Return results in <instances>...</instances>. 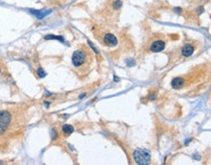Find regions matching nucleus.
<instances>
[{"instance_id": "6", "label": "nucleus", "mask_w": 211, "mask_h": 165, "mask_svg": "<svg viewBox=\"0 0 211 165\" xmlns=\"http://www.w3.org/2000/svg\"><path fill=\"white\" fill-rule=\"evenodd\" d=\"M181 51H182V55H183L184 57H190V56H192L193 53H194L195 48L192 44H186V45L182 48Z\"/></svg>"}, {"instance_id": "8", "label": "nucleus", "mask_w": 211, "mask_h": 165, "mask_svg": "<svg viewBox=\"0 0 211 165\" xmlns=\"http://www.w3.org/2000/svg\"><path fill=\"white\" fill-rule=\"evenodd\" d=\"M73 130H75V129H73V127L71 125H69V124H65V125L63 126V128H62L63 133H64L65 135H67V136L71 135V134L73 132Z\"/></svg>"}, {"instance_id": "4", "label": "nucleus", "mask_w": 211, "mask_h": 165, "mask_svg": "<svg viewBox=\"0 0 211 165\" xmlns=\"http://www.w3.org/2000/svg\"><path fill=\"white\" fill-rule=\"evenodd\" d=\"M103 42L109 47H114L117 44V39L113 33H106L103 36Z\"/></svg>"}, {"instance_id": "9", "label": "nucleus", "mask_w": 211, "mask_h": 165, "mask_svg": "<svg viewBox=\"0 0 211 165\" xmlns=\"http://www.w3.org/2000/svg\"><path fill=\"white\" fill-rule=\"evenodd\" d=\"M111 6H113V10L117 11L118 9H120V8H121V6H122V1H121V0H115V1H113V2Z\"/></svg>"}, {"instance_id": "10", "label": "nucleus", "mask_w": 211, "mask_h": 165, "mask_svg": "<svg viewBox=\"0 0 211 165\" xmlns=\"http://www.w3.org/2000/svg\"><path fill=\"white\" fill-rule=\"evenodd\" d=\"M45 39H59V40H63L62 37H56V36H53V35H49V36H46Z\"/></svg>"}, {"instance_id": "7", "label": "nucleus", "mask_w": 211, "mask_h": 165, "mask_svg": "<svg viewBox=\"0 0 211 165\" xmlns=\"http://www.w3.org/2000/svg\"><path fill=\"white\" fill-rule=\"evenodd\" d=\"M171 85L174 89L182 88L184 85V78H182V77H175V78L172 80Z\"/></svg>"}, {"instance_id": "2", "label": "nucleus", "mask_w": 211, "mask_h": 165, "mask_svg": "<svg viewBox=\"0 0 211 165\" xmlns=\"http://www.w3.org/2000/svg\"><path fill=\"white\" fill-rule=\"evenodd\" d=\"M133 158L137 164L146 165L151 162V154L148 151L143 149H138L133 153Z\"/></svg>"}, {"instance_id": "11", "label": "nucleus", "mask_w": 211, "mask_h": 165, "mask_svg": "<svg viewBox=\"0 0 211 165\" xmlns=\"http://www.w3.org/2000/svg\"><path fill=\"white\" fill-rule=\"evenodd\" d=\"M38 73H39V76H40V77L45 76V72H44L42 68H39V70H38Z\"/></svg>"}, {"instance_id": "3", "label": "nucleus", "mask_w": 211, "mask_h": 165, "mask_svg": "<svg viewBox=\"0 0 211 165\" xmlns=\"http://www.w3.org/2000/svg\"><path fill=\"white\" fill-rule=\"evenodd\" d=\"M11 120H12V116H11L10 112H8V111L0 112V135L7 131L11 124Z\"/></svg>"}, {"instance_id": "1", "label": "nucleus", "mask_w": 211, "mask_h": 165, "mask_svg": "<svg viewBox=\"0 0 211 165\" xmlns=\"http://www.w3.org/2000/svg\"><path fill=\"white\" fill-rule=\"evenodd\" d=\"M91 61L90 53L88 49H78L75 51L71 57V62H73V66L76 68H83L85 66H88Z\"/></svg>"}, {"instance_id": "5", "label": "nucleus", "mask_w": 211, "mask_h": 165, "mask_svg": "<svg viewBox=\"0 0 211 165\" xmlns=\"http://www.w3.org/2000/svg\"><path fill=\"white\" fill-rule=\"evenodd\" d=\"M165 48V42L162 41V40H156L152 43L151 47H150V50L154 53H158V52H161L163 51Z\"/></svg>"}]
</instances>
